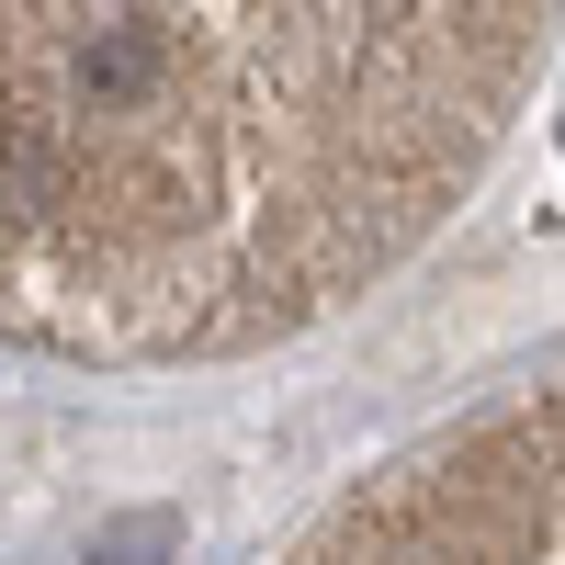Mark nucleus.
Wrapping results in <instances>:
<instances>
[{
  "mask_svg": "<svg viewBox=\"0 0 565 565\" xmlns=\"http://www.w3.org/2000/svg\"><path fill=\"white\" fill-rule=\"evenodd\" d=\"M554 0H0V340L226 362L385 282L532 103Z\"/></svg>",
  "mask_w": 565,
  "mask_h": 565,
  "instance_id": "f257e3e1",
  "label": "nucleus"
},
{
  "mask_svg": "<svg viewBox=\"0 0 565 565\" xmlns=\"http://www.w3.org/2000/svg\"><path fill=\"white\" fill-rule=\"evenodd\" d=\"M295 565H554V385L362 476Z\"/></svg>",
  "mask_w": 565,
  "mask_h": 565,
  "instance_id": "f03ea898",
  "label": "nucleus"
},
{
  "mask_svg": "<svg viewBox=\"0 0 565 565\" xmlns=\"http://www.w3.org/2000/svg\"><path fill=\"white\" fill-rule=\"evenodd\" d=\"M170 521H125V532H103V543H90V565H148V543H159Z\"/></svg>",
  "mask_w": 565,
  "mask_h": 565,
  "instance_id": "7ed1b4c3",
  "label": "nucleus"
}]
</instances>
